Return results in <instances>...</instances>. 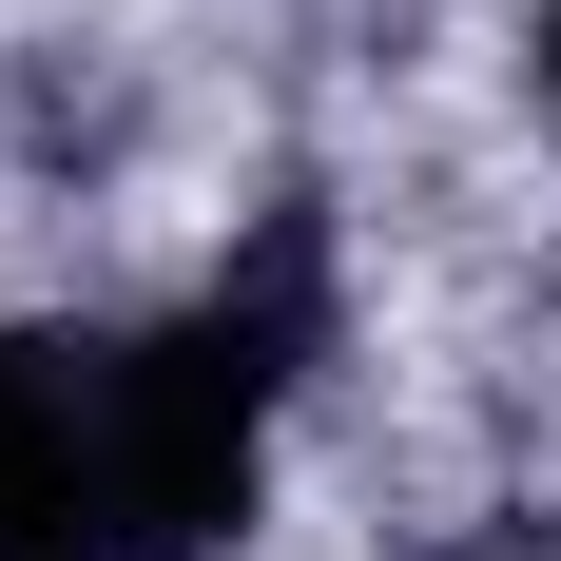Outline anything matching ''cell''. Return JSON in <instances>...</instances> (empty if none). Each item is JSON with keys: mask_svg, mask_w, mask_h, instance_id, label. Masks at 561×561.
<instances>
[{"mask_svg": "<svg viewBox=\"0 0 561 561\" xmlns=\"http://www.w3.org/2000/svg\"><path fill=\"white\" fill-rule=\"evenodd\" d=\"M310 348H330V214L290 194L252 214L194 310L156 330H116V446H136V561H232L252 504H272V426L310 388Z\"/></svg>", "mask_w": 561, "mask_h": 561, "instance_id": "1", "label": "cell"}, {"mask_svg": "<svg viewBox=\"0 0 561 561\" xmlns=\"http://www.w3.org/2000/svg\"><path fill=\"white\" fill-rule=\"evenodd\" d=\"M446 561H523V542H446Z\"/></svg>", "mask_w": 561, "mask_h": 561, "instance_id": "4", "label": "cell"}, {"mask_svg": "<svg viewBox=\"0 0 561 561\" xmlns=\"http://www.w3.org/2000/svg\"><path fill=\"white\" fill-rule=\"evenodd\" d=\"M0 561H136L116 330H0Z\"/></svg>", "mask_w": 561, "mask_h": 561, "instance_id": "2", "label": "cell"}, {"mask_svg": "<svg viewBox=\"0 0 561 561\" xmlns=\"http://www.w3.org/2000/svg\"><path fill=\"white\" fill-rule=\"evenodd\" d=\"M523 78H542V116H561V0H542V20H523Z\"/></svg>", "mask_w": 561, "mask_h": 561, "instance_id": "3", "label": "cell"}]
</instances>
